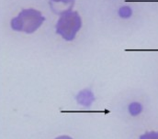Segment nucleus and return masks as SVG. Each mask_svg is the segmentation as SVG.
<instances>
[{
	"instance_id": "nucleus-1",
	"label": "nucleus",
	"mask_w": 158,
	"mask_h": 139,
	"mask_svg": "<svg viewBox=\"0 0 158 139\" xmlns=\"http://www.w3.org/2000/svg\"><path fill=\"white\" fill-rule=\"evenodd\" d=\"M82 21L76 12H64L57 23L56 32L68 41L76 38L78 30L81 29Z\"/></svg>"
},
{
	"instance_id": "nucleus-2",
	"label": "nucleus",
	"mask_w": 158,
	"mask_h": 139,
	"mask_svg": "<svg viewBox=\"0 0 158 139\" xmlns=\"http://www.w3.org/2000/svg\"><path fill=\"white\" fill-rule=\"evenodd\" d=\"M18 17H20L22 21V31H25L27 33L34 32L38 27H41L45 19L39 11L34 10V9L23 10Z\"/></svg>"
},
{
	"instance_id": "nucleus-3",
	"label": "nucleus",
	"mask_w": 158,
	"mask_h": 139,
	"mask_svg": "<svg viewBox=\"0 0 158 139\" xmlns=\"http://www.w3.org/2000/svg\"><path fill=\"white\" fill-rule=\"evenodd\" d=\"M95 100V96L93 92L89 90H83L76 95V101L78 104L84 106H90Z\"/></svg>"
},
{
	"instance_id": "nucleus-4",
	"label": "nucleus",
	"mask_w": 158,
	"mask_h": 139,
	"mask_svg": "<svg viewBox=\"0 0 158 139\" xmlns=\"http://www.w3.org/2000/svg\"><path fill=\"white\" fill-rule=\"evenodd\" d=\"M142 111V105L140 103H132L129 105V112L132 116L140 114Z\"/></svg>"
},
{
	"instance_id": "nucleus-5",
	"label": "nucleus",
	"mask_w": 158,
	"mask_h": 139,
	"mask_svg": "<svg viewBox=\"0 0 158 139\" xmlns=\"http://www.w3.org/2000/svg\"><path fill=\"white\" fill-rule=\"evenodd\" d=\"M118 14L122 18H129V17H131L132 15V10L130 7L124 6V7H122L119 9Z\"/></svg>"
},
{
	"instance_id": "nucleus-6",
	"label": "nucleus",
	"mask_w": 158,
	"mask_h": 139,
	"mask_svg": "<svg viewBox=\"0 0 158 139\" xmlns=\"http://www.w3.org/2000/svg\"><path fill=\"white\" fill-rule=\"evenodd\" d=\"M11 27L14 30H17V31L22 30L23 26H22V21H21L20 17L13 18V19L11 20Z\"/></svg>"
},
{
	"instance_id": "nucleus-7",
	"label": "nucleus",
	"mask_w": 158,
	"mask_h": 139,
	"mask_svg": "<svg viewBox=\"0 0 158 139\" xmlns=\"http://www.w3.org/2000/svg\"><path fill=\"white\" fill-rule=\"evenodd\" d=\"M140 139H158V132H149L141 136Z\"/></svg>"
},
{
	"instance_id": "nucleus-8",
	"label": "nucleus",
	"mask_w": 158,
	"mask_h": 139,
	"mask_svg": "<svg viewBox=\"0 0 158 139\" xmlns=\"http://www.w3.org/2000/svg\"><path fill=\"white\" fill-rule=\"evenodd\" d=\"M55 139H73V138H71L70 136H59V137L55 138Z\"/></svg>"
},
{
	"instance_id": "nucleus-9",
	"label": "nucleus",
	"mask_w": 158,
	"mask_h": 139,
	"mask_svg": "<svg viewBox=\"0 0 158 139\" xmlns=\"http://www.w3.org/2000/svg\"><path fill=\"white\" fill-rule=\"evenodd\" d=\"M53 2H63V3H69L70 0H53Z\"/></svg>"
}]
</instances>
